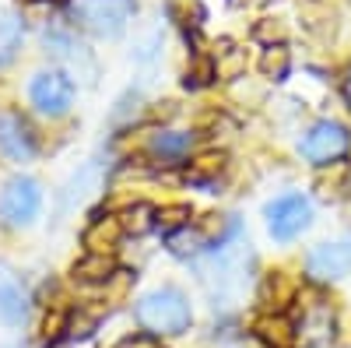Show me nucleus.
Masks as SVG:
<instances>
[{
    "label": "nucleus",
    "instance_id": "nucleus-1",
    "mask_svg": "<svg viewBox=\"0 0 351 348\" xmlns=\"http://www.w3.org/2000/svg\"><path fill=\"white\" fill-rule=\"evenodd\" d=\"M137 324L148 331L152 338H169V334H183L193 321V310H190V299L180 292V288H155L148 292L141 303H137Z\"/></svg>",
    "mask_w": 351,
    "mask_h": 348
},
{
    "label": "nucleus",
    "instance_id": "nucleus-2",
    "mask_svg": "<svg viewBox=\"0 0 351 348\" xmlns=\"http://www.w3.org/2000/svg\"><path fill=\"white\" fill-rule=\"evenodd\" d=\"M137 4L134 0H77V21L99 39H116L127 32L134 21Z\"/></svg>",
    "mask_w": 351,
    "mask_h": 348
},
{
    "label": "nucleus",
    "instance_id": "nucleus-3",
    "mask_svg": "<svg viewBox=\"0 0 351 348\" xmlns=\"http://www.w3.org/2000/svg\"><path fill=\"white\" fill-rule=\"evenodd\" d=\"M348 152H351V134L337 120H316L299 141V155L313 165H334Z\"/></svg>",
    "mask_w": 351,
    "mask_h": 348
},
{
    "label": "nucleus",
    "instance_id": "nucleus-4",
    "mask_svg": "<svg viewBox=\"0 0 351 348\" xmlns=\"http://www.w3.org/2000/svg\"><path fill=\"white\" fill-rule=\"evenodd\" d=\"M39 208H43V190L32 176H14L0 190V222L11 229L28 225L39 215Z\"/></svg>",
    "mask_w": 351,
    "mask_h": 348
},
{
    "label": "nucleus",
    "instance_id": "nucleus-5",
    "mask_svg": "<svg viewBox=\"0 0 351 348\" xmlns=\"http://www.w3.org/2000/svg\"><path fill=\"white\" fill-rule=\"evenodd\" d=\"M309 222H313V205L302 194H285L274 205H267V229L278 243H291L295 236H302Z\"/></svg>",
    "mask_w": 351,
    "mask_h": 348
},
{
    "label": "nucleus",
    "instance_id": "nucleus-6",
    "mask_svg": "<svg viewBox=\"0 0 351 348\" xmlns=\"http://www.w3.org/2000/svg\"><path fill=\"white\" fill-rule=\"evenodd\" d=\"M28 99L46 116H64L74 106V81L67 71H39L28 84Z\"/></svg>",
    "mask_w": 351,
    "mask_h": 348
},
{
    "label": "nucleus",
    "instance_id": "nucleus-7",
    "mask_svg": "<svg viewBox=\"0 0 351 348\" xmlns=\"http://www.w3.org/2000/svg\"><path fill=\"white\" fill-rule=\"evenodd\" d=\"M348 268H351V243H344V240L319 243V246H313L309 257H306V275H309L316 285H327V281L344 278Z\"/></svg>",
    "mask_w": 351,
    "mask_h": 348
},
{
    "label": "nucleus",
    "instance_id": "nucleus-8",
    "mask_svg": "<svg viewBox=\"0 0 351 348\" xmlns=\"http://www.w3.org/2000/svg\"><path fill=\"white\" fill-rule=\"evenodd\" d=\"M39 152L36 130L28 127L21 113H4L0 116V155L11 162H32Z\"/></svg>",
    "mask_w": 351,
    "mask_h": 348
},
{
    "label": "nucleus",
    "instance_id": "nucleus-9",
    "mask_svg": "<svg viewBox=\"0 0 351 348\" xmlns=\"http://www.w3.org/2000/svg\"><path fill=\"white\" fill-rule=\"evenodd\" d=\"M246 264H250V250L243 246H221L215 257V268L208 271V278L215 281V288L221 296H239L246 285Z\"/></svg>",
    "mask_w": 351,
    "mask_h": 348
},
{
    "label": "nucleus",
    "instance_id": "nucleus-10",
    "mask_svg": "<svg viewBox=\"0 0 351 348\" xmlns=\"http://www.w3.org/2000/svg\"><path fill=\"white\" fill-rule=\"evenodd\" d=\"M46 46L53 49L56 60H64L71 71H77V78H84V81L95 78V60L88 56V49H84L71 32H53V36H46Z\"/></svg>",
    "mask_w": 351,
    "mask_h": 348
},
{
    "label": "nucleus",
    "instance_id": "nucleus-11",
    "mask_svg": "<svg viewBox=\"0 0 351 348\" xmlns=\"http://www.w3.org/2000/svg\"><path fill=\"white\" fill-rule=\"evenodd\" d=\"M116 271V260H112V253H84L77 264L71 268V278L77 281V285H88V288H102Z\"/></svg>",
    "mask_w": 351,
    "mask_h": 348
},
{
    "label": "nucleus",
    "instance_id": "nucleus-12",
    "mask_svg": "<svg viewBox=\"0 0 351 348\" xmlns=\"http://www.w3.org/2000/svg\"><path fill=\"white\" fill-rule=\"evenodd\" d=\"M81 240H84L88 253H112L116 246H120V240H123L120 215H102V218H95L92 225L84 229Z\"/></svg>",
    "mask_w": 351,
    "mask_h": 348
},
{
    "label": "nucleus",
    "instance_id": "nucleus-13",
    "mask_svg": "<svg viewBox=\"0 0 351 348\" xmlns=\"http://www.w3.org/2000/svg\"><path fill=\"white\" fill-rule=\"evenodd\" d=\"M148 152L155 159H162L165 165H176V162H183L193 152V134H183V130H155L152 141H148Z\"/></svg>",
    "mask_w": 351,
    "mask_h": 348
},
{
    "label": "nucleus",
    "instance_id": "nucleus-14",
    "mask_svg": "<svg viewBox=\"0 0 351 348\" xmlns=\"http://www.w3.org/2000/svg\"><path fill=\"white\" fill-rule=\"evenodd\" d=\"M253 331H256V338L267 348H291L295 338H299L295 324H291L285 313H263L260 321L253 324Z\"/></svg>",
    "mask_w": 351,
    "mask_h": 348
},
{
    "label": "nucleus",
    "instance_id": "nucleus-15",
    "mask_svg": "<svg viewBox=\"0 0 351 348\" xmlns=\"http://www.w3.org/2000/svg\"><path fill=\"white\" fill-rule=\"evenodd\" d=\"M299 296V285L291 281L285 271H271L263 278V288H260V299L267 303V313H281L291 299Z\"/></svg>",
    "mask_w": 351,
    "mask_h": 348
},
{
    "label": "nucleus",
    "instance_id": "nucleus-16",
    "mask_svg": "<svg viewBox=\"0 0 351 348\" xmlns=\"http://www.w3.org/2000/svg\"><path fill=\"white\" fill-rule=\"evenodd\" d=\"M302 338L309 345H327L334 338V313L327 306H319V303H309L306 316H302Z\"/></svg>",
    "mask_w": 351,
    "mask_h": 348
},
{
    "label": "nucleus",
    "instance_id": "nucleus-17",
    "mask_svg": "<svg viewBox=\"0 0 351 348\" xmlns=\"http://www.w3.org/2000/svg\"><path fill=\"white\" fill-rule=\"evenodd\" d=\"M21 14L14 11H0V67H8L14 56H18V46H21Z\"/></svg>",
    "mask_w": 351,
    "mask_h": 348
},
{
    "label": "nucleus",
    "instance_id": "nucleus-18",
    "mask_svg": "<svg viewBox=\"0 0 351 348\" xmlns=\"http://www.w3.org/2000/svg\"><path fill=\"white\" fill-rule=\"evenodd\" d=\"M221 172H225V152H200L186 169V180L197 187H211Z\"/></svg>",
    "mask_w": 351,
    "mask_h": 348
},
{
    "label": "nucleus",
    "instance_id": "nucleus-19",
    "mask_svg": "<svg viewBox=\"0 0 351 348\" xmlns=\"http://www.w3.org/2000/svg\"><path fill=\"white\" fill-rule=\"evenodd\" d=\"M25 313H28L25 288H21L14 278L4 281V285H0V321H4V324H21Z\"/></svg>",
    "mask_w": 351,
    "mask_h": 348
},
{
    "label": "nucleus",
    "instance_id": "nucleus-20",
    "mask_svg": "<svg viewBox=\"0 0 351 348\" xmlns=\"http://www.w3.org/2000/svg\"><path fill=\"white\" fill-rule=\"evenodd\" d=\"M155 215L158 208H152L148 200H134L120 211V225H123V236H144V232L155 229Z\"/></svg>",
    "mask_w": 351,
    "mask_h": 348
},
{
    "label": "nucleus",
    "instance_id": "nucleus-21",
    "mask_svg": "<svg viewBox=\"0 0 351 348\" xmlns=\"http://www.w3.org/2000/svg\"><path fill=\"white\" fill-rule=\"evenodd\" d=\"M232 229H236V222H232L228 215H204V218L193 222V232L200 236V243L215 246V250H221V243H225V236Z\"/></svg>",
    "mask_w": 351,
    "mask_h": 348
},
{
    "label": "nucleus",
    "instance_id": "nucleus-22",
    "mask_svg": "<svg viewBox=\"0 0 351 348\" xmlns=\"http://www.w3.org/2000/svg\"><path fill=\"white\" fill-rule=\"evenodd\" d=\"M291 71V53L288 46H267L260 56V74L263 78H271V81H285Z\"/></svg>",
    "mask_w": 351,
    "mask_h": 348
},
{
    "label": "nucleus",
    "instance_id": "nucleus-23",
    "mask_svg": "<svg viewBox=\"0 0 351 348\" xmlns=\"http://www.w3.org/2000/svg\"><path fill=\"white\" fill-rule=\"evenodd\" d=\"M218 78V67H215V60L211 56H193V64L186 67V78H183V84L186 89H208V84Z\"/></svg>",
    "mask_w": 351,
    "mask_h": 348
},
{
    "label": "nucleus",
    "instance_id": "nucleus-24",
    "mask_svg": "<svg viewBox=\"0 0 351 348\" xmlns=\"http://www.w3.org/2000/svg\"><path fill=\"white\" fill-rule=\"evenodd\" d=\"M190 218H193V211H190V205H165V208H158V215H155V225L162 229V232H180V229H186L190 225Z\"/></svg>",
    "mask_w": 351,
    "mask_h": 348
},
{
    "label": "nucleus",
    "instance_id": "nucleus-25",
    "mask_svg": "<svg viewBox=\"0 0 351 348\" xmlns=\"http://www.w3.org/2000/svg\"><path fill=\"white\" fill-rule=\"evenodd\" d=\"M99 187H102V180H99L95 165H88V169H81V176H74V183L67 190V200H71V205H84V200L92 197Z\"/></svg>",
    "mask_w": 351,
    "mask_h": 348
},
{
    "label": "nucleus",
    "instance_id": "nucleus-26",
    "mask_svg": "<svg viewBox=\"0 0 351 348\" xmlns=\"http://www.w3.org/2000/svg\"><path fill=\"white\" fill-rule=\"evenodd\" d=\"M285 36H288V28L278 18H260L253 25V39L263 43V49H267V46H285Z\"/></svg>",
    "mask_w": 351,
    "mask_h": 348
},
{
    "label": "nucleus",
    "instance_id": "nucleus-27",
    "mask_svg": "<svg viewBox=\"0 0 351 348\" xmlns=\"http://www.w3.org/2000/svg\"><path fill=\"white\" fill-rule=\"evenodd\" d=\"M130 285H134V271H116L106 285H102V292H106V303L109 306H116V303H123L127 299V292H130Z\"/></svg>",
    "mask_w": 351,
    "mask_h": 348
},
{
    "label": "nucleus",
    "instance_id": "nucleus-28",
    "mask_svg": "<svg viewBox=\"0 0 351 348\" xmlns=\"http://www.w3.org/2000/svg\"><path fill=\"white\" fill-rule=\"evenodd\" d=\"M92 327H95V321H92V316H84V313H77V316H67V331H71L74 338L92 334Z\"/></svg>",
    "mask_w": 351,
    "mask_h": 348
},
{
    "label": "nucleus",
    "instance_id": "nucleus-29",
    "mask_svg": "<svg viewBox=\"0 0 351 348\" xmlns=\"http://www.w3.org/2000/svg\"><path fill=\"white\" fill-rule=\"evenodd\" d=\"M43 331H46L49 338H56L60 331H67V316H64V313H49L46 324H43Z\"/></svg>",
    "mask_w": 351,
    "mask_h": 348
},
{
    "label": "nucleus",
    "instance_id": "nucleus-30",
    "mask_svg": "<svg viewBox=\"0 0 351 348\" xmlns=\"http://www.w3.org/2000/svg\"><path fill=\"white\" fill-rule=\"evenodd\" d=\"M120 348H162V345H158V338H152V334H141V338H127Z\"/></svg>",
    "mask_w": 351,
    "mask_h": 348
},
{
    "label": "nucleus",
    "instance_id": "nucleus-31",
    "mask_svg": "<svg viewBox=\"0 0 351 348\" xmlns=\"http://www.w3.org/2000/svg\"><path fill=\"white\" fill-rule=\"evenodd\" d=\"M341 190H344V194H348V197H351V169H348V172H344V183H341Z\"/></svg>",
    "mask_w": 351,
    "mask_h": 348
},
{
    "label": "nucleus",
    "instance_id": "nucleus-32",
    "mask_svg": "<svg viewBox=\"0 0 351 348\" xmlns=\"http://www.w3.org/2000/svg\"><path fill=\"white\" fill-rule=\"evenodd\" d=\"M11 278H14V275H11V271H8L4 264H0V285H4V281H11Z\"/></svg>",
    "mask_w": 351,
    "mask_h": 348
},
{
    "label": "nucleus",
    "instance_id": "nucleus-33",
    "mask_svg": "<svg viewBox=\"0 0 351 348\" xmlns=\"http://www.w3.org/2000/svg\"><path fill=\"white\" fill-rule=\"evenodd\" d=\"M25 4H64V0H25Z\"/></svg>",
    "mask_w": 351,
    "mask_h": 348
},
{
    "label": "nucleus",
    "instance_id": "nucleus-34",
    "mask_svg": "<svg viewBox=\"0 0 351 348\" xmlns=\"http://www.w3.org/2000/svg\"><path fill=\"white\" fill-rule=\"evenodd\" d=\"M344 89H348V99H351V71H348V78H344Z\"/></svg>",
    "mask_w": 351,
    "mask_h": 348
},
{
    "label": "nucleus",
    "instance_id": "nucleus-35",
    "mask_svg": "<svg viewBox=\"0 0 351 348\" xmlns=\"http://www.w3.org/2000/svg\"><path fill=\"white\" fill-rule=\"evenodd\" d=\"M49 348H71V345H64V341H56V345H49Z\"/></svg>",
    "mask_w": 351,
    "mask_h": 348
},
{
    "label": "nucleus",
    "instance_id": "nucleus-36",
    "mask_svg": "<svg viewBox=\"0 0 351 348\" xmlns=\"http://www.w3.org/2000/svg\"><path fill=\"white\" fill-rule=\"evenodd\" d=\"M348 4H351V0H348Z\"/></svg>",
    "mask_w": 351,
    "mask_h": 348
}]
</instances>
